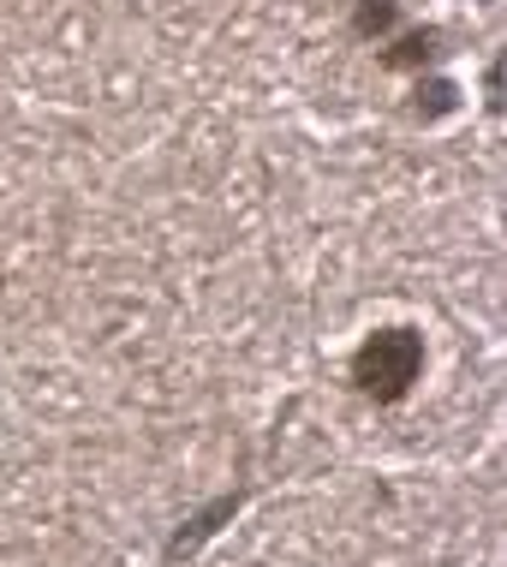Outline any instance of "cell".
I'll return each mask as SVG.
<instances>
[{"mask_svg": "<svg viewBox=\"0 0 507 567\" xmlns=\"http://www.w3.org/2000/svg\"><path fill=\"white\" fill-rule=\"evenodd\" d=\"M418 377H424L418 329H376L371 341L352 352V382H359V394H371V401H382V406L406 401Z\"/></svg>", "mask_w": 507, "mask_h": 567, "instance_id": "obj_1", "label": "cell"}, {"mask_svg": "<svg viewBox=\"0 0 507 567\" xmlns=\"http://www.w3.org/2000/svg\"><path fill=\"white\" fill-rule=\"evenodd\" d=\"M442 60V30H401V37L389 42V49H382V66L389 72H418L424 79V66H436Z\"/></svg>", "mask_w": 507, "mask_h": 567, "instance_id": "obj_2", "label": "cell"}, {"mask_svg": "<svg viewBox=\"0 0 507 567\" xmlns=\"http://www.w3.org/2000/svg\"><path fill=\"white\" fill-rule=\"evenodd\" d=\"M401 24V0H359V12H352V37H389V30Z\"/></svg>", "mask_w": 507, "mask_h": 567, "instance_id": "obj_4", "label": "cell"}, {"mask_svg": "<svg viewBox=\"0 0 507 567\" xmlns=\"http://www.w3.org/2000/svg\"><path fill=\"white\" fill-rule=\"evenodd\" d=\"M459 109V90L448 79H418V90H412V114L418 120H442Z\"/></svg>", "mask_w": 507, "mask_h": 567, "instance_id": "obj_3", "label": "cell"}]
</instances>
